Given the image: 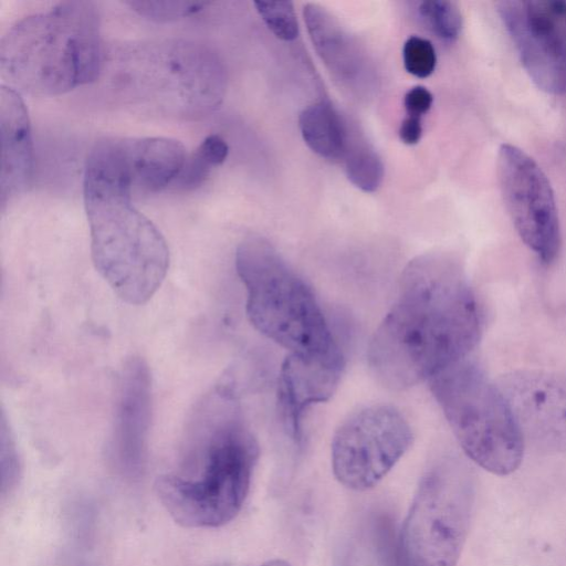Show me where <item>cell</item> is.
<instances>
[{
    "label": "cell",
    "mask_w": 566,
    "mask_h": 566,
    "mask_svg": "<svg viewBox=\"0 0 566 566\" xmlns=\"http://www.w3.org/2000/svg\"><path fill=\"white\" fill-rule=\"evenodd\" d=\"M481 331L479 303L459 261L424 253L403 269L368 345V366L382 386L405 390L469 358Z\"/></svg>",
    "instance_id": "cell-1"
},
{
    "label": "cell",
    "mask_w": 566,
    "mask_h": 566,
    "mask_svg": "<svg viewBox=\"0 0 566 566\" xmlns=\"http://www.w3.org/2000/svg\"><path fill=\"white\" fill-rule=\"evenodd\" d=\"M198 411L178 467L158 478L156 489L178 524L218 527L232 521L243 506L260 449L230 379Z\"/></svg>",
    "instance_id": "cell-2"
},
{
    "label": "cell",
    "mask_w": 566,
    "mask_h": 566,
    "mask_svg": "<svg viewBox=\"0 0 566 566\" xmlns=\"http://www.w3.org/2000/svg\"><path fill=\"white\" fill-rule=\"evenodd\" d=\"M132 189L124 139L96 142L83 178L93 263L118 297L140 305L161 285L169 249L158 228L132 203Z\"/></svg>",
    "instance_id": "cell-3"
},
{
    "label": "cell",
    "mask_w": 566,
    "mask_h": 566,
    "mask_svg": "<svg viewBox=\"0 0 566 566\" xmlns=\"http://www.w3.org/2000/svg\"><path fill=\"white\" fill-rule=\"evenodd\" d=\"M105 46L91 1L59 2L17 21L0 41V71L9 86L60 95L101 78Z\"/></svg>",
    "instance_id": "cell-4"
},
{
    "label": "cell",
    "mask_w": 566,
    "mask_h": 566,
    "mask_svg": "<svg viewBox=\"0 0 566 566\" xmlns=\"http://www.w3.org/2000/svg\"><path fill=\"white\" fill-rule=\"evenodd\" d=\"M101 77L119 101L168 116L196 117L218 107L227 75L218 54L192 40L123 43L106 50Z\"/></svg>",
    "instance_id": "cell-5"
},
{
    "label": "cell",
    "mask_w": 566,
    "mask_h": 566,
    "mask_svg": "<svg viewBox=\"0 0 566 566\" xmlns=\"http://www.w3.org/2000/svg\"><path fill=\"white\" fill-rule=\"evenodd\" d=\"M235 270L247 292L253 327L289 354L328 356L340 352L313 291L266 239H243Z\"/></svg>",
    "instance_id": "cell-6"
},
{
    "label": "cell",
    "mask_w": 566,
    "mask_h": 566,
    "mask_svg": "<svg viewBox=\"0 0 566 566\" xmlns=\"http://www.w3.org/2000/svg\"><path fill=\"white\" fill-rule=\"evenodd\" d=\"M428 382L468 458L501 476L520 468L525 449L521 426L501 388L476 363L467 358Z\"/></svg>",
    "instance_id": "cell-7"
},
{
    "label": "cell",
    "mask_w": 566,
    "mask_h": 566,
    "mask_svg": "<svg viewBox=\"0 0 566 566\" xmlns=\"http://www.w3.org/2000/svg\"><path fill=\"white\" fill-rule=\"evenodd\" d=\"M475 501L471 468L444 457L423 474L403 522L399 566H455Z\"/></svg>",
    "instance_id": "cell-8"
},
{
    "label": "cell",
    "mask_w": 566,
    "mask_h": 566,
    "mask_svg": "<svg viewBox=\"0 0 566 566\" xmlns=\"http://www.w3.org/2000/svg\"><path fill=\"white\" fill-rule=\"evenodd\" d=\"M412 440L411 427L396 407L360 408L349 415L333 436V473L347 489H371L403 457Z\"/></svg>",
    "instance_id": "cell-9"
},
{
    "label": "cell",
    "mask_w": 566,
    "mask_h": 566,
    "mask_svg": "<svg viewBox=\"0 0 566 566\" xmlns=\"http://www.w3.org/2000/svg\"><path fill=\"white\" fill-rule=\"evenodd\" d=\"M496 174L504 205L521 240L543 263L554 262L562 235L546 175L531 156L511 144L499 149Z\"/></svg>",
    "instance_id": "cell-10"
},
{
    "label": "cell",
    "mask_w": 566,
    "mask_h": 566,
    "mask_svg": "<svg viewBox=\"0 0 566 566\" xmlns=\"http://www.w3.org/2000/svg\"><path fill=\"white\" fill-rule=\"evenodd\" d=\"M496 11L537 87L566 94V1L502 0Z\"/></svg>",
    "instance_id": "cell-11"
},
{
    "label": "cell",
    "mask_w": 566,
    "mask_h": 566,
    "mask_svg": "<svg viewBox=\"0 0 566 566\" xmlns=\"http://www.w3.org/2000/svg\"><path fill=\"white\" fill-rule=\"evenodd\" d=\"M506 397L525 440L551 452H566V375L520 370L503 376Z\"/></svg>",
    "instance_id": "cell-12"
},
{
    "label": "cell",
    "mask_w": 566,
    "mask_h": 566,
    "mask_svg": "<svg viewBox=\"0 0 566 566\" xmlns=\"http://www.w3.org/2000/svg\"><path fill=\"white\" fill-rule=\"evenodd\" d=\"M344 367L342 350L328 356L285 357L277 378V406L285 433L295 444L302 442L306 410L334 395Z\"/></svg>",
    "instance_id": "cell-13"
},
{
    "label": "cell",
    "mask_w": 566,
    "mask_h": 566,
    "mask_svg": "<svg viewBox=\"0 0 566 566\" xmlns=\"http://www.w3.org/2000/svg\"><path fill=\"white\" fill-rule=\"evenodd\" d=\"M151 375L139 356L129 357L123 365L115 397L112 448L118 463L129 472L144 462L151 422Z\"/></svg>",
    "instance_id": "cell-14"
},
{
    "label": "cell",
    "mask_w": 566,
    "mask_h": 566,
    "mask_svg": "<svg viewBox=\"0 0 566 566\" xmlns=\"http://www.w3.org/2000/svg\"><path fill=\"white\" fill-rule=\"evenodd\" d=\"M1 207L24 192L34 172V147L28 108L9 85L0 88Z\"/></svg>",
    "instance_id": "cell-15"
},
{
    "label": "cell",
    "mask_w": 566,
    "mask_h": 566,
    "mask_svg": "<svg viewBox=\"0 0 566 566\" xmlns=\"http://www.w3.org/2000/svg\"><path fill=\"white\" fill-rule=\"evenodd\" d=\"M312 43L336 81L358 91L368 80V62L352 34L329 11L316 3L303 9Z\"/></svg>",
    "instance_id": "cell-16"
},
{
    "label": "cell",
    "mask_w": 566,
    "mask_h": 566,
    "mask_svg": "<svg viewBox=\"0 0 566 566\" xmlns=\"http://www.w3.org/2000/svg\"><path fill=\"white\" fill-rule=\"evenodd\" d=\"M133 187L157 192L179 177L186 163L185 146L170 137L125 139Z\"/></svg>",
    "instance_id": "cell-17"
},
{
    "label": "cell",
    "mask_w": 566,
    "mask_h": 566,
    "mask_svg": "<svg viewBox=\"0 0 566 566\" xmlns=\"http://www.w3.org/2000/svg\"><path fill=\"white\" fill-rule=\"evenodd\" d=\"M301 135L307 147L328 160L344 159L352 133L347 120L328 101L305 107L298 116Z\"/></svg>",
    "instance_id": "cell-18"
},
{
    "label": "cell",
    "mask_w": 566,
    "mask_h": 566,
    "mask_svg": "<svg viewBox=\"0 0 566 566\" xmlns=\"http://www.w3.org/2000/svg\"><path fill=\"white\" fill-rule=\"evenodd\" d=\"M343 160L348 180L358 189L374 192L382 184L385 167L381 158L365 140L353 135Z\"/></svg>",
    "instance_id": "cell-19"
},
{
    "label": "cell",
    "mask_w": 566,
    "mask_h": 566,
    "mask_svg": "<svg viewBox=\"0 0 566 566\" xmlns=\"http://www.w3.org/2000/svg\"><path fill=\"white\" fill-rule=\"evenodd\" d=\"M229 154L227 142L217 134L207 136L186 159L177 184L186 190L200 187L213 168L223 164Z\"/></svg>",
    "instance_id": "cell-20"
},
{
    "label": "cell",
    "mask_w": 566,
    "mask_h": 566,
    "mask_svg": "<svg viewBox=\"0 0 566 566\" xmlns=\"http://www.w3.org/2000/svg\"><path fill=\"white\" fill-rule=\"evenodd\" d=\"M422 22L440 39L452 42L462 29V15L458 6L449 0H424L417 8Z\"/></svg>",
    "instance_id": "cell-21"
},
{
    "label": "cell",
    "mask_w": 566,
    "mask_h": 566,
    "mask_svg": "<svg viewBox=\"0 0 566 566\" xmlns=\"http://www.w3.org/2000/svg\"><path fill=\"white\" fill-rule=\"evenodd\" d=\"M255 9L268 29L280 40L294 41L298 36V22L291 1H255Z\"/></svg>",
    "instance_id": "cell-22"
},
{
    "label": "cell",
    "mask_w": 566,
    "mask_h": 566,
    "mask_svg": "<svg viewBox=\"0 0 566 566\" xmlns=\"http://www.w3.org/2000/svg\"><path fill=\"white\" fill-rule=\"evenodd\" d=\"M135 12L150 20L164 22L178 20L205 9L207 1L130 0L126 1Z\"/></svg>",
    "instance_id": "cell-23"
},
{
    "label": "cell",
    "mask_w": 566,
    "mask_h": 566,
    "mask_svg": "<svg viewBox=\"0 0 566 566\" xmlns=\"http://www.w3.org/2000/svg\"><path fill=\"white\" fill-rule=\"evenodd\" d=\"M402 61L408 73L424 78L430 76L436 69V50L429 40L412 35L403 44Z\"/></svg>",
    "instance_id": "cell-24"
},
{
    "label": "cell",
    "mask_w": 566,
    "mask_h": 566,
    "mask_svg": "<svg viewBox=\"0 0 566 566\" xmlns=\"http://www.w3.org/2000/svg\"><path fill=\"white\" fill-rule=\"evenodd\" d=\"M1 472L2 495H4L14 488L20 474L19 457L4 412L1 416Z\"/></svg>",
    "instance_id": "cell-25"
},
{
    "label": "cell",
    "mask_w": 566,
    "mask_h": 566,
    "mask_svg": "<svg viewBox=\"0 0 566 566\" xmlns=\"http://www.w3.org/2000/svg\"><path fill=\"white\" fill-rule=\"evenodd\" d=\"M433 103L431 92L421 85H417L408 90L403 97V106L408 116L422 118L427 114Z\"/></svg>",
    "instance_id": "cell-26"
},
{
    "label": "cell",
    "mask_w": 566,
    "mask_h": 566,
    "mask_svg": "<svg viewBox=\"0 0 566 566\" xmlns=\"http://www.w3.org/2000/svg\"><path fill=\"white\" fill-rule=\"evenodd\" d=\"M422 136V120L419 117L406 116L399 127V137L403 144L416 145Z\"/></svg>",
    "instance_id": "cell-27"
},
{
    "label": "cell",
    "mask_w": 566,
    "mask_h": 566,
    "mask_svg": "<svg viewBox=\"0 0 566 566\" xmlns=\"http://www.w3.org/2000/svg\"><path fill=\"white\" fill-rule=\"evenodd\" d=\"M262 566H291V565L287 562L282 560V559H273V560L266 562Z\"/></svg>",
    "instance_id": "cell-28"
}]
</instances>
